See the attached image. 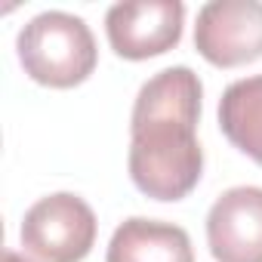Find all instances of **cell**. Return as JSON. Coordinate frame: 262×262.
Masks as SVG:
<instances>
[{
    "label": "cell",
    "instance_id": "5",
    "mask_svg": "<svg viewBox=\"0 0 262 262\" xmlns=\"http://www.w3.org/2000/svg\"><path fill=\"white\" fill-rule=\"evenodd\" d=\"M185 28V4L179 0H139L114 4L105 13V34L120 59L145 62L179 47Z\"/></svg>",
    "mask_w": 262,
    "mask_h": 262
},
{
    "label": "cell",
    "instance_id": "9",
    "mask_svg": "<svg viewBox=\"0 0 262 262\" xmlns=\"http://www.w3.org/2000/svg\"><path fill=\"white\" fill-rule=\"evenodd\" d=\"M4 262H28V259H25L22 253H16V250H7V253H4Z\"/></svg>",
    "mask_w": 262,
    "mask_h": 262
},
{
    "label": "cell",
    "instance_id": "2",
    "mask_svg": "<svg viewBox=\"0 0 262 262\" xmlns=\"http://www.w3.org/2000/svg\"><path fill=\"white\" fill-rule=\"evenodd\" d=\"M16 50L25 74L34 83L53 90L80 86L99 62L90 25L80 16L62 10H47L25 22L16 37Z\"/></svg>",
    "mask_w": 262,
    "mask_h": 262
},
{
    "label": "cell",
    "instance_id": "1",
    "mask_svg": "<svg viewBox=\"0 0 262 262\" xmlns=\"http://www.w3.org/2000/svg\"><path fill=\"white\" fill-rule=\"evenodd\" d=\"M204 83L188 65L148 77L129 117V179L151 201H182L204 176L198 142Z\"/></svg>",
    "mask_w": 262,
    "mask_h": 262
},
{
    "label": "cell",
    "instance_id": "4",
    "mask_svg": "<svg viewBox=\"0 0 262 262\" xmlns=\"http://www.w3.org/2000/svg\"><path fill=\"white\" fill-rule=\"evenodd\" d=\"M194 50L216 68H241L262 59V4L213 0L201 7Z\"/></svg>",
    "mask_w": 262,
    "mask_h": 262
},
{
    "label": "cell",
    "instance_id": "3",
    "mask_svg": "<svg viewBox=\"0 0 262 262\" xmlns=\"http://www.w3.org/2000/svg\"><path fill=\"white\" fill-rule=\"evenodd\" d=\"M96 231L93 207L71 191H56L28 207L19 237L37 262H83L96 244Z\"/></svg>",
    "mask_w": 262,
    "mask_h": 262
},
{
    "label": "cell",
    "instance_id": "8",
    "mask_svg": "<svg viewBox=\"0 0 262 262\" xmlns=\"http://www.w3.org/2000/svg\"><path fill=\"white\" fill-rule=\"evenodd\" d=\"M219 129L237 151L262 167V74L225 86L219 99Z\"/></svg>",
    "mask_w": 262,
    "mask_h": 262
},
{
    "label": "cell",
    "instance_id": "6",
    "mask_svg": "<svg viewBox=\"0 0 262 262\" xmlns=\"http://www.w3.org/2000/svg\"><path fill=\"white\" fill-rule=\"evenodd\" d=\"M207 244L216 262H262V188L234 185L207 213Z\"/></svg>",
    "mask_w": 262,
    "mask_h": 262
},
{
    "label": "cell",
    "instance_id": "7",
    "mask_svg": "<svg viewBox=\"0 0 262 262\" xmlns=\"http://www.w3.org/2000/svg\"><path fill=\"white\" fill-rule=\"evenodd\" d=\"M105 262H194V247L182 225L133 216L114 228Z\"/></svg>",
    "mask_w": 262,
    "mask_h": 262
}]
</instances>
